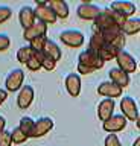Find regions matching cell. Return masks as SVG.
<instances>
[{"label": "cell", "mask_w": 140, "mask_h": 146, "mask_svg": "<svg viewBox=\"0 0 140 146\" xmlns=\"http://www.w3.org/2000/svg\"><path fill=\"white\" fill-rule=\"evenodd\" d=\"M11 44V38L8 36L6 34H0V52L6 50Z\"/></svg>", "instance_id": "35"}, {"label": "cell", "mask_w": 140, "mask_h": 146, "mask_svg": "<svg viewBox=\"0 0 140 146\" xmlns=\"http://www.w3.org/2000/svg\"><path fill=\"white\" fill-rule=\"evenodd\" d=\"M133 146H140V135H139L137 139L134 140V143H133Z\"/></svg>", "instance_id": "39"}, {"label": "cell", "mask_w": 140, "mask_h": 146, "mask_svg": "<svg viewBox=\"0 0 140 146\" xmlns=\"http://www.w3.org/2000/svg\"><path fill=\"white\" fill-rule=\"evenodd\" d=\"M114 99L105 98L104 100H101V104L98 105V117L101 119L102 122H107L110 117L114 116Z\"/></svg>", "instance_id": "13"}, {"label": "cell", "mask_w": 140, "mask_h": 146, "mask_svg": "<svg viewBox=\"0 0 140 146\" xmlns=\"http://www.w3.org/2000/svg\"><path fill=\"white\" fill-rule=\"evenodd\" d=\"M122 32L125 35H134L140 32V18H128L122 26Z\"/></svg>", "instance_id": "22"}, {"label": "cell", "mask_w": 140, "mask_h": 146, "mask_svg": "<svg viewBox=\"0 0 140 146\" xmlns=\"http://www.w3.org/2000/svg\"><path fill=\"white\" fill-rule=\"evenodd\" d=\"M34 125H35V120H32V117H28V116H25V117H21L20 119V129L25 132L28 137H31V134H32V129H34Z\"/></svg>", "instance_id": "27"}, {"label": "cell", "mask_w": 140, "mask_h": 146, "mask_svg": "<svg viewBox=\"0 0 140 146\" xmlns=\"http://www.w3.org/2000/svg\"><path fill=\"white\" fill-rule=\"evenodd\" d=\"M52 128H53V120L50 117H47V116L40 117V119L35 120V125H34V129H32L31 137H34V139H37V137H43V135H46Z\"/></svg>", "instance_id": "12"}, {"label": "cell", "mask_w": 140, "mask_h": 146, "mask_svg": "<svg viewBox=\"0 0 140 146\" xmlns=\"http://www.w3.org/2000/svg\"><path fill=\"white\" fill-rule=\"evenodd\" d=\"M108 75H110V81L114 82V84H117L119 87H128L129 85V75L123 70H120L119 67H114L111 68L110 72H108Z\"/></svg>", "instance_id": "18"}, {"label": "cell", "mask_w": 140, "mask_h": 146, "mask_svg": "<svg viewBox=\"0 0 140 146\" xmlns=\"http://www.w3.org/2000/svg\"><path fill=\"white\" fill-rule=\"evenodd\" d=\"M47 41H49V38L46 35H43V36H38V38H34L29 43V46L32 47L34 52H44V47H46Z\"/></svg>", "instance_id": "28"}, {"label": "cell", "mask_w": 140, "mask_h": 146, "mask_svg": "<svg viewBox=\"0 0 140 146\" xmlns=\"http://www.w3.org/2000/svg\"><path fill=\"white\" fill-rule=\"evenodd\" d=\"M122 91H123V88L111 81H104L98 85V93L101 96H105V98H110V99L122 96Z\"/></svg>", "instance_id": "10"}, {"label": "cell", "mask_w": 140, "mask_h": 146, "mask_svg": "<svg viewBox=\"0 0 140 146\" xmlns=\"http://www.w3.org/2000/svg\"><path fill=\"white\" fill-rule=\"evenodd\" d=\"M135 125H137V128H139V129H140V114H139L137 120H135Z\"/></svg>", "instance_id": "40"}, {"label": "cell", "mask_w": 140, "mask_h": 146, "mask_svg": "<svg viewBox=\"0 0 140 146\" xmlns=\"http://www.w3.org/2000/svg\"><path fill=\"white\" fill-rule=\"evenodd\" d=\"M76 14H78V17L82 18V20H93L94 21L102 14V9L99 6H96V5H93V3L84 2L78 6Z\"/></svg>", "instance_id": "7"}, {"label": "cell", "mask_w": 140, "mask_h": 146, "mask_svg": "<svg viewBox=\"0 0 140 146\" xmlns=\"http://www.w3.org/2000/svg\"><path fill=\"white\" fill-rule=\"evenodd\" d=\"M23 81H25V72L21 70V68H12V70L8 73V76H6V79H5L6 91L21 90Z\"/></svg>", "instance_id": "5"}, {"label": "cell", "mask_w": 140, "mask_h": 146, "mask_svg": "<svg viewBox=\"0 0 140 146\" xmlns=\"http://www.w3.org/2000/svg\"><path fill=\"white\" fill-rule=\"evenodd\" d=\"M44 53L49 55L50 58H53L56 62L60 61L61 56H62V52H61L60 46H58V44L55 43V41H52V40H49V41H47L46 47H44Z\"/></svg>", "instance_id": "23"}, {"label": "cell", "mask_w": 140, "mask_h": 146, "mask_svg": "<svg viewBox=\"0 0 140 146\" xmlns=\"http://www.w3.org/2000/svg\"><path fill=\"white\" fill-rule=\"evenodd\" d=\"M66 90L72 98H78L81 94V78L78 73H69L66 76Z\"/></svg>", "instance_id": "15"}, {"label": "cell", "mask_w": 140, "mask_h": 146, "mask_svg": "<svg viewBox=\"0 0 140 146\" xmlns=\"http://www.w3.org/2000/svg\"><path fill=\"white\" fill-rule=\"evenodd\" d=\"M104 12H105L107 15H110V17H111V20L114 21L117 26H120V27L125 25V21H126V20H128V18H126V17H123L122 14L116 12V11H113L111 8H105V9H104Z\"/></svg>", "instance_id": "29"}, {"label": "cell", "mask_w": 140, "mask_h": 146, "mask_svg": "<svg viewBox=\"0 0 140 146\" xmlns=\"http://www.w3.org/2000/svg\"><path fill=\"white\" fill-rule=\"evenodd\" d=\"M37 8H35V17L38 18V21H43L49 25V23H55L56 21V14L53 12V9L47 5V2H41L37 0Z\"/></svg>", "instance_id": "3"}, {"label": "cell", "mask_w": 140, "mask_h": 146, "mask_svg": "<svg viewBox=\"0 0 140 146\" xmlns=\"http://www.w3.org/2000/svg\"><path fill=\"white\" fill-rule=\"evenodd\" d=\"M101 34L104 35L105 38V43L107 44H111L117 47L119 50H123V46H125V34L122 32V27L119 26H113L110 29H105L102 31Z\"/></svg>", "instance_id": "1"}, {"label": "cell", "mask_w": 140, "mask_h": 146, "mask_svg": "<svg viewBox=\"0 0 140 146\" xmlns=\"http://www.w3.org/2000/svg\"><path fill=\"white\" fill-rule=\"evenodd\" d=\"M105 38H104V35L101 34V32H98V31H94L93 32V35H92V38H90V50H93V52H99L104 46H105Z\"/></svg>", "instance_id": "24"}, {"label": "cell", "mask_w": 140, "mask_h": 146, "mask_svg": "<svg viewBox=\"0 0 140 146\" xmlns=\"http://www.w3.org/2000/svg\"><path fill=\"white\" fill-rule=\"evenodd\" d=\"M14 141H12V134H11V131H2L0 132V146H11Z\"/></svg>", "instance_id": "33"}, {"label": "cell", "mask_w": 140, "mask_h": 146, "mask_svg": "<svg viewBox=\"0 0 140 146\" xmlns=\"http://www.w3.org/2000/svg\"><path fill=\"white\" fill-rule=\"evenodd\" d=\"M120 110H122V114L128 119V120H133L135 122L139 117V110H137V104H135V100L131 98V96H125V98H122L120 100Z\"/></svg>", "instance_id": "8"}, {"label": "cell", "mask_w": 140, "mask_h": 146, "mask_svg": "<svg viewBox=\"0 0 140 146\" xmlns=\"http://www.w3.org/2000/svg\"><path fill=\"white\" fill-rule=\"evenodd\" d=\"M37 17H35V9H32L31 6H23L19 12V21H20V26L25 29H29L31 26H34Z\"/></svg>", "instance_id": "14"}, {"label": "cell", "mask_w": 140, "mask_h": 146, "mask_svg": "<svg viewBox=\"0 0 140 146\" xmlns=\"http://www.w3.org/2000/svg\"><path fill=\"white\" fill-rule=\"evenodd\" d=\"M105 146H122V143L116 134H108L105 137Z\"/></svg>", "instance_id": "34"}, {"label": "cell", "mask_w": 140, "mask_h": 146, "mask_svg": "<svg viewBox=\"0 0 140 146\" xmlns=\"http://www.w3.org/2000/svg\"><path fill=\"white\" fill-rule=\"evenodd\" d=\"M110 8L113 11L122 14L126 18H131V15L135 12V5L133 2H125V0H119V2H113L110 5Z\"/></svg>", "instance_id": "17"}, {"label": "cell", "mask_w": 140, "mask_h": 146, "mask_svg": "<svg viewBox=\"0 0 140 146\" xmlns=\"http://www.w3.org/2000/svg\"><path fill=\"white\" fill-rule=\"evenodd\" d=\"M34 55H35V52L32 50L31 46H23V47H20L17 50V59H19L21 64H26Z\"/></svg>", "instance_id": "26"}, {"label": "cell", "mask_w": 140, "mask_h": 146, "mask_svg": "<svg viewBox=\"0 0 140 146\" xmlns=\"http://www.w3.org/2000/svg\"><path fill=\"white\" fill-rule=\"evenodd\" d=\"M5 125H6L5 117H3V116H0V132H2V131H5Z\"/></svg>", "instance_id": "38"}, {"label": "cell", "mask_w": 140, "mask_h": 146, "mask_svg": "<svg viewBox=\"0 0 140 146\" xmlns=\"http://www.w3.org/2000/svg\"><path fill=\"white\" fill-rule=\"evenodd\" d=\"M46 32H47V25H46V23L37 21L34 26H31L29 29H25L23 31V38L28 40L29 43H31L34 38H38V36L46 35Z\"/></svg>", "instance_id": "16"}, {"label": "cell", "mask_w": 140, "mask_h": 146, "mask_svg": "<svg viewBox=\"0 0 140 146\" xmlns=\"http://www.w3.org/2000/svg\"><path fill=\"white\" fill-rule=\"evenodd\" d=\"M11 17H12V9L9 6H5V5H0V25L8 21Z\"/></svg>", "instance_id": "32"}, {"label": "cell", "mask_w": 140, "mask_h": 146, "mask_svg": "<svg viewBox=\"0 0 140 146\" xmlns=\"http://www.w3.org/2000/svg\"><path fill=\"white\" fill-rule=\"evenodd\" d=\"M139 68H140V62H139Z\"/></svg>", "instance_id": "41"}, {"label": "cell", "mask_w": 140, "mask_h": 146, "mask_svg": "<svg viewBox=\"0 0 140 146\" xmlns=\"http://www.w3.org/2000/svg\"><path fill=\"white\" fill-rule=\"evenodd\" d=\"M78 64H82V66L92 68V70H99V68L104 67L105 61H102L98 52H93V50L87 49L84 52H81L79 58H78Z\"/></svg>", "instance_id": "2"}, {"label": "cell", "mask_w": 140, "mask_h": 146, "mask_svg": "<svg viewBox=\"0 0 140 146\" xmlns=\"http://www.w3.org/2000/svg\"><path fill=\"white\" fill-rule=\"evenodd\" d=\"M126 120H128V119H126L123 114H114V116L110 117L107 122L102 123V128H104V131L110 132V134H116V132L125 129Z\"/></svg>", "instance_id": "9"}, {"label": "cell", "mask_w": 140, "mask_h": 146, "mask_svg": "<svg viewBox=\"0 0 140 146\" xmlns=\"http://www.w3.org/2000/svg\"><path fill=\"white\" fill-rule=\"evenodd\" d=\"M78 72L81 73V75H90V73H93L94 70H92V68L82 66V64H78Z\"/></svg>", "instance_id": "36"}, {"label": "cell", "mask_w": 140, "mask_h": 146, "mask_svg": "<svg viewBox=\"0 0 140 146\" xmlns=\"http://www.w3.org/2000/svg\"><path fill=\"white\" fill-rule=\"evenodd\" d=\"M120 50L114 47V46H111V44H105L104 47L99 50V56H101L102 61H111V59H116L117 58V53H119Z\"/></svg>", "instance_id": "21"}, {"label": "cell", "mask_w": 140, "mask_h": 146, "mask_svg": "<svg viewBox=\"0 0 140 146\" xmlns=\"http://www.w3.org/2000/svg\"><path fill=\"white\" fill-rule=\"evenodd\" d=\"M11 134H12V141H14L15 145H20V143H25L26 140L29 139L28 135L25 134L23 131L20 129V126H15L14 129L11 131Z\"/></svg>", "instance_id": "30"}, {"label": "cell", "mask_w": 140, "mask_h": 146, "mask_svg": "<svg viewBox=\"0 0 140 146\" xmlns=\"http://www.w3.org/2000/svg\"><path fill=\"white\" fill-rule=\"evenodd\" d=\"M60 40L66 46L76 49V47H81L84 44V34L81 31H76V29H67V31H62L60 34Z\"/></svg>", "instance_id": "4"}, {"label": "cell", "mask_w": 140, "mask_h": 146, "mask_svg": "<svg viewBox=\"0 0 140 146\" xmlns=\"http://www.w3.org/2000/svg\"><path fill=\"white\" fill-rule=\"evenodd\" d=\"M6 98H8V91H6V90H3V88H0V105L5 102Z\"/></svg>", "instance_id": "37"}, {"label": "cell", "mask_w": 140, "mask_h": 146, "mask_svg": "<svg viewBox=\"0 0 140 146\" xmlns=\"http://www.w3.org/2000/svg\"><path fill=\"white\" fill-rule=\"evenodd\" d=\"M47 5L53 9V12L56 14L58 18H67L69 17V5L64 0H50Z\"/></svg>", "instance_id": "19"}, {"label": "cell", "mask_w": 140, "mask_h": 146, "mask_svg": "<svg viewBox=\"0 0 140 146\" xmlns=\"http://www.w3.org/2000/svg\"><path fill=\"white\" fill-rule=\"evenodd\" d=\"M35 53H37V56H38V59H40V62H41V66H43L44 70L52 72L53 68L56 67V61L53 58H50L49 55H46L44 52H35Z\"/></svg>", "instance_id": "25"}, {"label": "cell", "mask_w": 140, "mask_h": 146, "mask_svg": "<svg viewBox=\"0 0 140 146\" xmlns=\"http://www.w3.org/2000/svg\"><path fill=\"white\" fill-rule=\"evenodd\" d=\"M26 67H28V70H31V72H38L40 68L43 67L41 62H40V59H38V56H37V53L26 62Z\"/></svg>", "instance_id": "31"}, {"label": "cell", "mask_w": 140, "mask_h": 146, "mask_svg": "<svg viewBox=\"0 0 140 146\" xmlns=\"http://www.w3.org/2000/svg\"><path fill=\"white\" fill-rule=\"evenodd\" d=\"M113 26H117V25L111 20L110 15H107V14L104 12V9H102V14L96 18V20H94V27H96V31L98 32H102V31H105V29H110V27H113Z\"/></svg>", "instance_id": "20"}, {"label": "cell", "mask_w": 140, "mask_h": 146, "mask_svg": "<svg viewBox=\"0 0 140 146\" xmlns=\"http://www.w3.org/2000/svg\"><path fill=\"white\" fill-rule=\"evenodd\" d=\"M116 61H117V67H119L120 70L126 72L128 75L137 70V61H135V58L129 52H126V50H120V52L117 53Z\"/></svg>", "instance_id": "6"}, {"label": "cell", "mask_w": 140, "mask_h": 146, "mask_svg": "<svg viewBox=\"0 0 140 146\" xmlns=\"http://www.w3.org/2000/svg\"><path fill=\"white\" fill-rule=\"evenodd\" d=\"M34 96H35L34 87L32 85H23L19 96H17V105H19V108L20 110L29 108L34 102Z\"/></svg>", "instance_id": "11"}]
</instances>
